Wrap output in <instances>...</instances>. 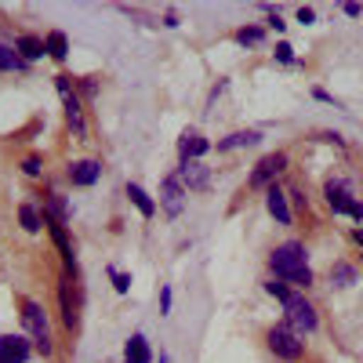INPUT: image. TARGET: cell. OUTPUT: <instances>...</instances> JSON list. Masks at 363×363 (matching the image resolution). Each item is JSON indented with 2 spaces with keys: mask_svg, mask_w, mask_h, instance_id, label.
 <instances>
[{
  "mask_svg": "<svg viewBox=\"0 0 363 363\" xmlns=\"http://www.w3.org/2000/svg\"><path fill=\"white\" fill-rule=\"evenodd\" d=\"M269 265H272V272H277L280 280H287L294 287H309L313 284V269L306 262V247L301 244H280L277 251H272Z\"/></svg>",
  "mask_w": 363,
  "mask_h": 363,
  "instance_id": "6da1fadb",
  "label": "cell"
},
{
  "mask_svg": "<svg viewBox=\"0 0 363 363\" xmlns=\"http://www.w3.org/2000/svg\"><path fill=\"white\" fill-rule=\"evenodd\" d=\"M280 301H284V313H287V323H291V327L298 330V335H313V330H316V323H320V320H316V309L309 306V301L301 298V294H291V291H287V294H284Z\"/></svg>",
  "mask_w": 363,
  "mask_h": 363,
  "instance_id": "7a4b0ae2",
  "label": "cell"
},
{
  "mask_svg": "<svg viewBox=\"0 0 363 363\" xmlns=\"http://www.w3.org/2000/svg\"><path fill=\"white\" fill-rule=\"evenodd\" d=\"M269 349L277 352L280 359H301L306 342H301V335H298L291 323H277V327L269 330Z\"/></svg>",
  "mask_w": 363,
  "mask_h": 363,
  "instance_id": "3957f363",
  "label": "cell"
},
{
  "mask_svg": "<svg viewBox=\"0 0 363 363\" xmlns=\"http://www.w3.org/2000/svg\"><path fill=\"white\" fill-rule=\"evenodd\" d=\"M22 323H26V330L33 335V342H37V349L48 356L51 352V338H48V320H44V309L37 306V301H22Z\"/></svg>",
  "mask_w": 363,
  "mask_h": 363,
  "instance_id": "277c9868",
  "label": "cell"
},
{
  "mask_svg": "<svg viewBox=\"0 0 363 363\" xmlns=\"http://www.w3.org/2000/svg\"><path fill=\"white\" fill-rule=\"evenodd\" d=\"M327 203L338 211V215H352V218H363V203L352 200V189L345 186L342 178H330L327 182Z\"/></svg>",
  "mask_w": 363,
  "mask_h": 363,
  "instance_id": "5b68a950",
  "label": "cell"
},
{
  "mask_svg": "<svg viewBox=\"0 0 363 363\" xmlns=\"http://www.w3.org/2000/svg\"><path fill=\"white\" fill-rule=\"evenodd\" d=\"M178 182H182V189H193V193H203L207 186H211V171L200 164V160H182V167H178Z\"/></svg>",
  "mask_w": 363,
  "mask_h": 363,
  "instance_id": "8992f818",
  "label": "cell"
},
{
  "mask_svg": "<svg viewBox=\"0 0 363 363\" xmlns=\"http://www.w3.org/2000/svg\"><path fill=\"white\" fill-rule=\"evenodd\" d=\"M160 203H164L167 215H182V207H186V189H182L178 174L164 178V186H160Z\"/></svg>",
  "mask_w": 363,
  "mask_h": 363,
  "instance_id": "52a82bcc",
  "label": "cell"
},
{
  "mask_svg": "<svg viewBox=\"0 0 363 363\" xmlns=\"http://www.w3.org/2000/svg\"><path fill=\"white\" fill-rule=\"evenodd\" d=\"M284 167H287V157H284V153H272V157H265V160L255 167V174H251V189H262V186H269V182L277 178Z\"/></svg>",
  "mask_w": 363,
  "mask_h": 363,
  "instance_id": "ba28073f",
  "label": "cell"
},
{
  "mask_svg": "<svg viewBox=\"0 0 363 363\" xmlns=\"http://www.w3.org/2000/svg\"><path fill=\"white\" fill-rule=\"evenodd\" d=\"M26 359H29V342L22 335L0 338V363H26Z\"/></svg>",
  "mask_w": 363,
  "mask_h": 363,
  "instance_id": "9c48e42d",
  "label": "cell"
},
{
  "mask_svg": "<svg viewBox=\"0 0 363 363\" xmlns=\"http://www.w3.org/2000/svg\"><path fill=\"white\" fill-rule=\"evenodd\" d=\"M58 91H62V99H66V116H69V128L77 135H84V116H80V102L73 95V87H69V77H58Z\"/></svg>",
  "mask_w": 363,
  "mask_h": 363,
  "instance_id": "30bf717a",
  "label": "cell"
},
{
  "mask_svg": "<svg viewBox=\"0 0 363 363\" xmlns=\"http://www.w3.org/2000/svg\"><path fill=\"white\" fill-rule=\"evenodd\" d=\"M265 207H269V215L277 218L280 225H291V207H287V193H284V189L269 186V193H265Z\"/></svg>",
  "mask_w": 363,
  "mask_h": 363,
  "instance_id": "8fae6325",
  "label": "cell"
},
{
  "mask_svg": "<svg viewBox=\"0 0 363 363\" xmlns=\"http://www.w3.org/2000/svg\"><path fill=\"white\" fill-rule=\"evenodd\" d=\"M99 174H102V164L99 160H77L69 167V182H73V186H95Z\"/></svg>",
  "mask_w": 363,
  "mask_h": 363,
  "instance_id": "7c38bea8",
  "label": "cell"
},
{
  "mask_svg": "<svg viewBox=\"0 0 363 363\" xmlns=\"http://www.w3.org/2000/svg\"><path fill=\"white\" fill-rule=\"evenodd\" d=\"M178 153H182V160H200L207 153V138H200L196 131H186L178 142Z\"/></svg>",
  "mask_w": 363,
  "mask_h": 363,
  "instance_id": "4fadbf2b",
  "label": "cell"
},
{
  "mask_svg": "<svg viewBox=\"0 0 363 363\" xmlns=\"http://www.w3.org/2000/svg\"><path fill=\"white\" fill-rule=\"evenodd\" d=\"M258 142H262V135H258V131H236V135L222 138V142H218V149H222V153H229V149H244V145H258Z\"/></svg>",
  "mask_w": 363,
  "mask_h": 363,
  "instance_id": "5bb4252c",
  "label": "cell"
},
{
  "mask_svg": "<svg viewBox=\"0 0 363 363\" xmlns=\"http://www.w3.org/2000/svg\"><path fill=\"white\" fill-rule=\"evenodd\" d=\"M153 359V352H149V345H145V338L142 335H135L131 342H128V352H124V363H149Z\"/></svg>",
  "mask_w": 363,
  "mask_h": 363,
  "instance_id": "9a60e30c",
  "label": "cell"
},
{
  "mask_svg": "<svg viewBox=\"0 0 363 363\" xmlns=\"http://www.w3.org/2000/svg\"><path fill=\"white\" fill-rule=\"evenodd\" d=\"M44 51H48L51 58H58V62H62V58L69 55V40H66V33H48V40H44Z\"/></svg>",
  "mask_w": 363,
  "mask_h": 363,
  "instance_id": "2e32d148",
  "label": "cell"
},
{
  "mask_svg": "<svg viewBox=\"0 0 363 363\" xmlns=\"http://www.w3.org/2000/svg\"><path fill=\"white\" fill-rule=\"evenodd\" d=\"M128 196H131V203L142 211L145 218H153V215H157V203L145 196V189H142V186H128Z\"/></svg>",
  "mask_w": 363,
  "mask_h": 363,
  "instance_id": "e0dca14e",
  "label": "cell"
},
{
  "mask_svg": "<svg viewBox=\"0 0 363 363\" xmlns=\"http://www.w3.org/2000/svg\"><path fill=\"white\" fill-rule=\"evenodd\" d=\"M48 215H51V225H66L69 222V207L62 196H48Z\"/></svg>",
  "mask_w": 363,
  "mask_h": 363,
  "instance_id": "ac0fdd59",
  "label": "cell"
},
{
  "mask_svg": "<svg viewBox=\"0 0 363 363\" xmlns=\"http://www.w3.org/2000/svg\"><path fill=\"white\" fill-rule=\"evenodd\" d=\"M15 48H18L22 58H40L44 55V40H37V37H18Z\"/></svg>",
  "mask_w": 363,
  "mask_h": 363,
  "instance_id": "d6986e66",
  "label": "cell"
},
{
  "mask_svg": "<svg viewBox=\"0 0 363 363\" xmlns=\"http://www.w3.org/2000/svg\"><path fill=\"white\" fill-rule=\"evenodd\" d=\"M18 218H22V229H26V233H37V229H40V215H37L33 203H22V207H18Z\"/></svg>",
  "mask_w": 363,
  "mask_h": 363,
  "instance_id": "ffe728a7",
  "label": "cell"
},
{
  "mask_svg": "<svg viewBox=\"0 0 363 363\" xmlns=\"http://www.w3.org/2000/svg\"><path fill=\"white\" fill-rule=\"evenodd\" d=\"M330 280H338V287H349V284L356 280V272H352V265H345V262H338L335 269H330Z\"/></svg>",
  "mask_w": 363,
  "mask_h": 363,
  "instance_id": "44dd1931",
  "label": "cell"
},
{
  "mask_svg": "<svg viewBox=\"0 0 363 363\" xmlns=\"http://www.w3.org/2000/svg\"><path fill=\"white\" fill-rule=\"evenodd\" d=\"M22 66V58H18V51H11L4 40H0V69H18Z\"/></svg>",
  "mask_w": 363,
  "mask_h": 363,
  "instance_id": "7402d4cb",
  "label": "cell"
},
{
  "mask_svg": "<svg viewBox=\"0 0 363 363\" xmlns=\"http://www.w3.org/2000/svg\"><path fill=\"white\" fill-rule=\"evenodd\" d=\"M236 40H240V44H258V40H262V29H240Z\"/></svg>",
  "mask_w": 363,
  "mask_h": 363,
  "instance_id": "603a6c76",
  "label": "cell"
},
{
  "mask_svg": "<svg viewBox=\"0 0 363 363\" xmlns=\"http://www.w3.org/2000/svg\"><path fill=\"white\" fill-rule=\"evenodd\" d=\"M113 284H116V291H120V294H124V291L131 287V277H124V272H116V269H113Z\"/></svg>",
  "mask_w": 363,
  "mask_h": 363,
  "instance_id": "cb8c5ba5",
  "label": "cell"
},
{
  "mask_svg": "<svg viewBox=\"0 0 363 363\" xmlns=\"http://www.w3.org/2000/svg\"><path fill=\"white\" fill-rule=\"evenodd\" d=\"M265 291H269L272 298H284V294H287V287H284V284H277V280H272V284H265Z\"/></svg>",
  "mask_w": 363,
  "mask_h": 363,
  "instance_id": "d4e9b609",
  "label": "cell"
},
{
  "mask_svg": "<svg viewBox=\"0 0 363 363\" xmlns=\"http://www.w3.org/2000/svg\"><path fill=\"white\" fill-rule=\"evenodd\" d=\"M277 58H280V62H291V44H280L277 48Z\"/></svg>",
  "mask_w": 363,
  "mask_h": 363,
  "instance_id": "484cf974",
  "label": "cell"
},
{
  "mask_svg": "<svg viewBox=\"0 0 363 363\" xmlns=\"http://www.w3.org/2000/svg\"><path fill=\"white\" fill-rule=\"evenodd\" d=\"M26 171H29V174H40V160L29 157V160H26Z\"/></svg>",
  "mask_w": 363,
  "mask_h": 363,
  "instance_id": "4316f807",
  "label": "cell"
}]
</instances>
